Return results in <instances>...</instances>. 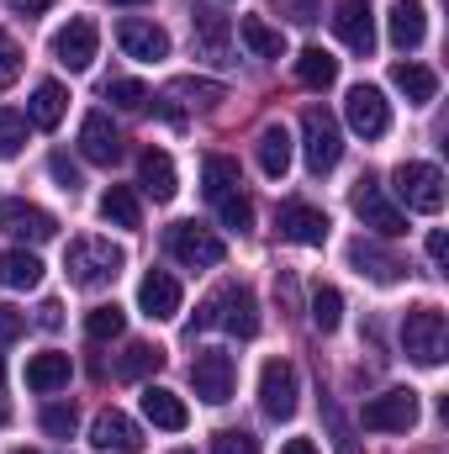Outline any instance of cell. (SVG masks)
Masks as SVG:
<instances>
[{
  "label": "cell",
  "instance_id": "1",
  "mask_svg": "<svg viewBox=\"0 0 449 454\" xmlns=\"http://www.w3.org/2000/svg\"><path fill=\"white\" fill-rule=\"evenodd\" d=\"M122 264H127V254H122L116 243H106V238H75L69 254H64V270H69V280H75L80 291L112 286L116 275H122Z\"/></svg>",
  "mask_w": 449,
  "mask_h": 454
},
{
  "label": "cell",
  "instance_id": "2",
  "mask_svg": "<svg viewBox=\"0 0 449 454\" xmlns=\"http://www.w3.org/2000/svg\"><path fill=\"white\" fill-rule=\"evenodd\" d=\"M217 323H223L227 333H238V339H254V333H259V301H254L248 286H223L212 301H201L196 328H217ZM196 328H191V333H196Z\"/></svg>",
  "mask_w": 449,
  "mask_h": 454
},
{
  "label": "cell",
  "instance_id": "3",
  "mask_svg": "<svg viewBox=\"0 0 449 454\" xmlns=\"http://www.w3.org/2000/svg\"><path fill=\"white\" fill-rule=\"evenodd\" d=\"M402 348H407V359L423 364V370L445 364V348H449L445 312H439V307H413V312L402 317Z\"/></svg>",
  "mask_w": 449,
  "mask_h": 454
},
{
  "label": "cell",
  "instance_id": "4",
  "mask_svg": "<svg viewBox=\"0 0 449 454\" xmlns=\"http://www.w3.org/2000/svg\"><path fill=\"white\" fill-rule=\"evenodd\" d=\"M391 185H397V196H402L407 212H429V217L445 212V175H439V164L407 159V164H397Z\"/></svg>",
  "mask_w": 449,
  "mask_h": 454
},
{
  "label": "cell",
  "instance_id": "5",
  "mask_svg": "<svg viewBox=\"0 0 449 454\" xmlns=\"http://www.w3.org/2000/svg\"><path fill=\"white\" fill-rule=\"evenodd\" d=\"M164 248H169L185 270H217V264L227 259V243L201 223H175L169 232H164Z\"/></svg>",
  "mask_w": 449,
  "mask_h": 454
},
{
  "label": "cell",
  "instance_id": "6",
  "mask_svg": "<svg viewBox=\"0 0 449 454\" xmlns=\"http://www.w3.org/2000/svg\"><path fill=\"white\" fill-rule=\"evenodd\" d=\"M354 217L370 227L375 238H402V232H407V217H402V207L386 196V185H381L375 175H365V180L354 185Z\"/></svg>",
  "mask_w": 449,
  "mask_h": 454
},
{
  "label": "cell",
  "instance_id": "7",
  "mask_svg": "<svg viewBox=\"0 0 449 454\" xmlns=\"http://www.w3.org/2000/svg\"><path fill=\"white\" fill-rule=\"evenodd\" d=\"M302 148H307V169H312V175L338 169V159H343V132H338L334 112L312 106V112L302 116Z\"/></svg>",
  "mask_w": 449,
  "mask_h": 454
},
{
  "label": "cell",
  "instance_id": "8",
  "mask_svg": "<svg viewBox=\"0 0 449 454\" xmlns=\"http://www.w3.org/2000/svg\"><path fill=\"white\" fill-rule=\"evenodd\" d=\"M296 396H302L296 364H291V359H270V364L259 370V407H264V418L286 423V418L296 412Z\"/></svg>",
  "mask_w": 449,
  "mask_h": 454
},
{
  "label": "cell",
  "instance_id": "9",
  "mask_svg": "<svg viewBox=\"0 0 449 454\" xmlns=\"http://www.w3.org/2000/svg\"><path fill=\"white\" fill-rule=\"evenodd\" d=\"M359 423L370 428V434H407L413 423H418V391H381V396H370L365 402V412H359Z\"/></svg>",
  "mask_w": 449,
  "mask_h": 454
},
{
  "label": "cell",
  "instance_id": "10",
  "mask_svg": "<svg viewBox=\"0 0 449 454\" xmlns=\"http://www.w3.org/2000/svg\"><path fill=\"white\" fill-rule=\"evenodd\" d=\"M343 116H349V127H354L365 143L391 132V106H386L381 85H354V90L343 96Z\"/></svg>",
  "mask_w": 449,
  "mask_h": 454
},
{
  "label": "cell",
  "instance_id": "11",
  "mask_svg": "<svg viewBox=\"0 0 449 454\" xmlns=\"http://www.w3.org/2000/svg\"><path fill=\"white\" fill-rule=\"evenodd\" d=\"M328 21H334L338 43H343L349 53H359V59L375 53V11H370V0H338Z\"/></svg>",
  "mask_w": 449,
  "mask_h": 454
},
{
  "label": "cell",
  "instance_id": "12",
  "mask_svg": "<svg viewBox=\"0 0 449 454\" xmlns=\"http://www.w3.org/2000/svg\"><path fill=\"white\" fill-rule=\"evenodd\" d=\"M96 43H101L96 21H91V16H75L69 27H59V32H53V59H59L69 74H80V69H91V64H96Z\"/></svg>",
  "mask_w": 449,
  "mask_h": 454
},
{
  "label": "cell",
  "instance_id": "13",
  "mask_svg": "<svg viewBox=\"0 0 449 454\" xmlns=\"http://www.w3.org/2000/svg\"><path fill=\"white\" fill-rule=\"evenodd\" d=\"M191 386H196L201 402L223 407L227 396H232V359H227L223 348H201V354L191 359Z\"/></svg>",
  "mask_w": 449,
  "mask_h": 454
},
{
  "label": "cell",
  "instance_id": "14",
  "mask_svg": "<svg viewBox=\"0 0 449 454\" xmlns=\"http://www.w3.org/2000/svg\"><path fill=\"white\" fill-rule=\"evenodd\" d=\"M116 43H122L127 59H143V64L169 59V32H164L159 21H143V16H127V21L116 27Z\"/></svg>",
  "mask_w": 449,
  "mask_h": 454
},
{
  "label": "cell",
  "instance_id": "15",
  "mask_svg": "<svg viewBox=\"0 0 449 454\" xmlns=\"http://www.w3.org/2000/svg\"><path fill=\"white\" fill-rule=\"evenodd\" d=\"M138 307H143V317L169 323V317L180 312V280H175L169 270H148V275L138 280Z\"/></svg>",
  "mask_w": 449,
  "mask_h": 454
},
{
  "label": "cell",
  "instance_id": "16",
  "mask_svg": "<svg viewBox=\"0 0 449 454\" xmlns=\"http://www.w3.org/2000/svg\"><path fill=\"white\" fill-rule=\"evenodd\" d=\"M328 212H318V207H307V201H286L280 207V238H291V243H307V248H323L328 243Z\"/></svg>",
  "mask_w": 449,
  "mask_h": 454
},
{
  "label": "cell",
  "instance_id": "17",
  "mask_svg": "<svg viewBox=\"0 0 449 454\" xmlns=\"http://www.w3.org/2000/svg\"><path fill=\"white\" fill-rule=\"evenodd\" d=\"M349 264H354L359 275L381 280V286H391V280H402V275H407V259H397V254H391V248H381L375 238H354V243H349Z\"/></svg>",
  "mask_w": 449,
  "mask_h": 454
},
{
  "label": "cell",
  "instance_id": "18",
  "mask_svg": "<svg viewBox=\"0 0 449 454\" xmlns=\"http://www.w3.org/2000/svg\"><path fill=\"white\" fill-rule=\"evenodd\" d=\"M91 444L101 454H138L143 450V434H138V423L127 418V412H101L96 423H91Z\"/></svg>",
  "mask_w": 449,
  "mask_h": 454
},
{
  "label": "cell",
  "instance_id": "19",
  "mask_svg": "<svg viewBox=\"0 0 449 454\" xmlns=\"http://www.w3.org/2000/svg\"><path fill=\"white\" fill-rule=\"evenodd\" d=\"M0 232L11 238H32V243H48L59 223L43 212V207H27V201H0Z\"/></svg>",
  "mask_w": 449,
  "mask_h": 454
},
{
  "label": "cell",
  "instance_id": "20",
  "mask_svg": "<svg viewBox=\"0 0 449 454\" xmlns=\"http://www.w3.org/2000/svg\"><path fill=\"white\" fill-rule=\"evenodd\" d=\"M80 153H85L91 164H116V159H122V137H116V127H112L106 112H91L80 121Z\"/></svg>",
  "mask_w": 449,
  "mask_h": 454
},
{
  "label": "cell",
  "instance_id": "21",
  "mask_svg": "<svg viewBox=\"0 0 449 454\" xmlns=\"http://www.w3.org/2000/svg\"><path fill=\"white\" fill-rule=\"evenodd\" d=\"M291 127L286 121H270L264 132H259V169L270 175V180H286V169H291Z\"/></svg>",
  "mask_w": 449,
  "mask_h": 454
},
{
  "label": "cell",
  "instance_id": "22",
  "mask_svg": "<svg viewBox=\"0 0 449 454\" xmlns=\"http://www.w3.org/2000/svg\"><path fill=\"white\" fill-rule=\"evenodd\" d=\"M138 180H143V191L154 196V201H175V164H169V153L164 148H143V159H138Z\"/></svg>",
  "mask_w": 449,
  "mask_h": 454
},
{
  "label": "cell",
  "instance_id": "23",
  "mask_svg": "<svg viewBox=\"0 0 449 454\" xmlns=\"http://www.w3.org/2000/svg\"><path fill=\"white\" fill-rule=\"evenodd\" d=\"M143 418H148L154 428H169V434H180V428L191 423L185 402H180L175 391H164V386H143Z\"/></svg>",
  "mask_w": 449,
  "mask_h": 454
},
{
  "label": "cell",
  "instance_id": "24",
  "mask_svg": "<svg viewBox=\"0 0 449 454\" xmlns=\"http://www.w3.org/2000/svg\"><path fill=\"white\" fill-rule=\"evenodd\" d=\"M69 112V90L59 85V80H43L37 90H32V101H27V121L32 127H43V132H53L59 121Z\"/></svg>",
  "mask_w": 449,
  "mask_h": 454
},
{
  "label": "cell",
  "instance_id": "25",
  "mask_svg": "<svg viewBox=\"0 0 449 454\" xmlns=\"http://www.w3.org/2000/svg\"><path fill=\"white\" fill-rule=\"evenodd\" d=\"M0 286L5 291H37L43 286V259L27 248H5L0 254Z\"/></svg>",
  "mask_w": 449,
  "mask_h": 454
},
{
  "label": "cell",
  "instance_id": "26",
  "mask_svg": "<svg viewBox=\"0 0 449 454\" xmlns=\"http://www.w3.org/2000/svg\"><path fill=\"white\" fill-rule=\"evenodd\" d=\"M391 85H397V90H402L413 106H429V101L439 96V74H434L429 64H413V59L391 69Z\"/></svg>",
  "mask_w": 449,
  "mask_h": 454
},
{
  "label": "cell",
  "instance_id": "27",
  "mask_svg": "<svg viewBox=\"0 0 449 454\" xmlns=\"http://www.w3.org/2000/svg\"><path fill=\"white\" fill-rule=\"evenodd\" d=\"M238 37L248 43L254 59H286V32L270 27L264 16H243V21H238Z\"/></svg>",
  "mask_w": 449,
  "mask_h": 454
},
{
  "label": "cell",
  "instance_id": "28",
  "mask_svg": "<svg viewBox=\"0 0 449 454\" xmlns=\"http://www.w3.org/2000/svg\"><path fill=\"white\" fill-rule=\"evenodd\" d=\"M27 386L32 391H59V386H69V354H59V348H48V354H32L27 359Z\"/></svg>",
  "mask_w": 449,
  "mask_h": 454
},
{
  "label": "cell",
  "instance_id": "29",
  "mask_svg": "<svg viewBox=\"0 0 449 454\" xmlns=\"http://www.w3.org/2000/svg\"><path fill=\"white\" fill-rule=\"evenodd\" d=\"M429 37V16H423V5L418 0H397L391 5V43L407 53V48H418Z\"/></svg>",
  "mask_w": 449,
  "mask_h": 454
},
{
  "label": "cell",
  "instance_id": "30",
  "mask_svg": "<svg viewBox=\"0 0 449 454\" xmlns=\"http://www.w3.org/2000/svg\"><path fill=\"white\" fill-rule=\"evenodd\" d=\"M191 32H196V43L207 48V59H223V53H227V32H232V27H227L223 11L196 5V11H191Z\"/></svg>",
  "mask_w": 449,
  "mask_h": 454
},
{
  "label": "cell",
  "instance_id": "31",
  "mask_svg": "<svg viewBox=\"0 0 449 454\" xmlns=\"http://www.w3.org/2000/svg\"><path fill=\"white\" fill-rule=\"evenodd\" d=\"M296 80H302L307 90H328L338 80V59L328 48H302V53H296Z\"/></svg>",
  "mask_w": 449,
  "mask_h": 454
},
{
  "label": "cell",
  "instance_id": "32",
  "mask_svg": "<svg viewBox=\"0 0 449 454\" xmlns=\"http://www.w3.org/2000/svg\"><path fill=\"white\" fill-rule=\"evenodd\" d=\"M164 364V348L159 343H127L122 359H116V380H143Z\"/></svg>",
  "mask_w": 449,
  "mask_h": 454
},
{
  "label": "cell",
  "instance_id": "33",
  "mask_svg": "<svg viewBox=\"0 0 449 454\" xmlns=\"http://www.w3.org/2000/svg\"><path fill=\"white\" fill-rule=\"evenodd\" d=\"M101 217L112 227H127V232H138L143 227V207H138V196L127 191V185H112L106 196H101Z\"/></svg>",
  "mask_w": 449,
  "mask_h": 454
},
{
  "label": "cell",
  "instance_id": "34",
  "mask_svg": "<svg viewBox=\"0 0 449 454\" xmlns=\"http://www.w3.org/2000/svg\"><path fill=\"white\" fill-rule=\"evenodd\" d=\"M243 185V175H238V159H227V153H212L207 164H201V191H207V201H217L227 191H238Z\"/></svg>",
  "mask_w": 449,
  "mask_h": 454
},
{
  "label": "cell",
  "instance_id": "35",
  "mask_svg": "<svg viewBox=\"0 0 449 454\" xmlns=\"http://www.w3.org/2000/svg\"><path fill=\"white\" fill-rule=\"evenodd\" d=\"M338 323H343V296L334 286H318L312 291V328L318 333H338Z\"/></svg>",
  "mask_w": 449,
  "mask_h": 454
},
{
  "label": "cell",
  "instance_id": "36",
  "mask_svg": "<svg viewBox=\"0 0 449 454\" xmlns=\"http://www.w3.org/2000/svg\"><path fill=\"white\" fill-rule=\"evenodd\" d=\"M212 207H217L223 227H232V232H248V227H254V201H248L243 191H227V196H217Z\"/></svg>",
  "mask_w": 449,
  "mask_h": 454
},
{
  "label": "cell",
  "instance_id": "37",
  "mask_svg": "<svg viewBox=\"0 0 449 454\" xmlns=\"http://www.w3.org/2000/svg\"><path fill=\"white\" fill-rule=\"evenodd\" d=\"M122 328H127V312H122V307H96V312H91V317H85V333H91V339L96 343H106V339H122Z\"/></svg>",
  "mask_w": 449,
  "mask_h": 454
},
{
  "label": "cell",
  "instance_id": "38",
  "mask_svg": "<svg viewBox=\"0 0 449 454\" xmlns=\"http://www.w3.org/2000/svg\"><path fill=\"white\" fill-rule=\"evenodd\" d=\"M27 127H32V121H27L21 112H5V106H0V159H16V153H21Z\"/></svg>",
  "mask_w": 449,
  "mask_h": 454
},
{
  "label": "cell",
  "instance_id": "39",
  "mask_svg": "<svg viewBox=\"0 0 449 454\" xmlns=\"http://www.w3.org/2000/svg\"><path fill=\"white\" fill-rule=\"evenodd\" d=\"M75 428H80V412H75L69 402L43 407V434H48V439H75Z\"/></svg>",
  "mask_w": 449,
  "mask_h": 454
},
{
  "label": "cell",
  "instance_id": "40",
  "mask_svg": "<svg viewBox=\"0 0 449 454\" xmlns=\"http://www.w3.org/2000/svg\"><path fill=\"white\" fill-rule=\"evenodd\" d=\"M106 101L122 106V112H143V106H148V85H138V80H112V85H106Z\"/></svg>",
  "mask_w": 449,
  "mask_h": 454
},
{
  "label": "cell",
  "instance_id": "41",
  "mask_svg": "<svg viewBox=\"0 0 449 454\" xmlns=\"http://www.w3.org/2000/svg\"><path fill=\"white\" fill-rule=\"evenodd\" d=\"M212 454H259V439L248 428H217L212 434Z\"/></svg>",
  "mask_w": 449,
  "mask_h": 454
},
{
  "label": "cell",
  "instance_id": "42",
  "mask_svg": "<svg viewBox=\"0 0 449 454\" xmlns=\"http://www.w3.org/2000/svg\"><path fill=\"white\" fill-rule=\"evenodd\" d=\"M16 80H21V48H16L11 32H0V90L16 85Z\"/></svg>",
  "mask_w": 449,
  "mask_h": 454
},
{
  "label": "cell",
  "instance_id": "43",
  "mask_svg": "<svg viewBox=\"0 0 449 454\" xmlns=\"http://www.w3.org/2000/svg\"><path fill=\"white\" fill-rule=\"evenodd\" d=\"M48 175L59 180V191H69V196L80 191V164H75L69 153H53V159H48Z\"/></svg>",
  "mask_w": 449,
  "mask_h": 454
},
{
  "label": "cell",
  "instance_id": "44",
  "mask_svg": "<svg viewBox=\"0 0 449 454\" xmlns=\"http://www.w3.org/2000/svg\"><path fill=\"white\" fill-rule=\"evenodd\" d=\"M323 418H328V434H334V450H338V454H359V450H354V434H349V423L338 418V407H334V402H323Z\"/></svg>",
  "mask_w": 449,
  "mask_h": 454
},
{
  "label": "cell",
  "instance_id": "45",
  "mask_svg": "<svg viewBox=\"0 0 449 454\" xmlns=\"http://www.w3.org/2000/svg\"><path fill=\"white\" fill-rule=\"evenodd\" d=\"M275 11H280V16H291L296 27H312V21L323 16V5H318V0H275Z\"/></svg>",
  "mask_w": 449,
  "mask_h": 454
},
{
  "label": "cell",
  "instance_id": "46",
  "mask_svg": "<svg viewBox=\"0 0 449 454\" xmlns=\"http://www.w3.org/2000/svg\"><path fill=\"white\" fill-rule=\"evenodd\" d=\"M175 96H196L201 106H217V101H223V85H212V80H180Z\"/></svg>",
  "mask_w": 449,
  "mask_h": 454
},
{
  "label": "cell",
  "instance_id": "47",
  "mask_svg": "<svg viewBox=\"0 0 449 454\" xmlns=\"http://www.w3.org/2000/svg\"><path fill=\"white\" fill-rule=\"evenodd\" d=\"M21 333H27V317H21L16 307H5V301H0V343H16Z\"/></svg>",
  "mask_w": 449,
  "mask_h": 454
},
{
  "label": "cell",
  "instance_id": "48",
  "mask_svg": "<svg viewBox=\"0 0 449 454\" xmlns=\"http://www.w3.org/2000/svg\"><path fill=\"white\" fill-rule=\"evenodd\" d=\"M37 323H43V328L53 333V328L64 323V307H59V301H43V307H37Z\"/></svg>",
  "mask_w": 449,
  "mask_h": 454
},
{
  "label": "cell",
  "instance_id": "49",
  "mask_svg": "<svg viewBox=\"0 0 449 454\" xmlns=\"http://www.w3.org/2000/svg\"><path fill=\"white\" fill-rule=\"evenodd\" d=\"M445 254H449V238H445V227H434V232H429V259L445 264Z\"/></svg>",
  "mask_w": 449,
  "mask_h": 454
},
{
  "label": "cell",
  "instance_id": "50",
  "mask_svg": "<svg viewBox=\"0 0 449 454\" xmlns=\"http://www.w3.org/2000/svg\"><path fill=\"white\" fill-rule=\"evenodd\" d=\"M11 5H16V11H21V16H43V11H48V5H53V0H11Z\"/></svg>",
  "mask_w": 449,
  "mask_h": 454
},
{
  "label": "cell",
  "instance_id": "51",
  "mask_svg": "<svg viewBox=\"0 0 449 454\" xmlns=\"http://www.w3.org/2000/svg\"><path fill=\"white\" fill-rule=\"evenodd\" d=\"M280 454H318V450H312V439H291Z\"/></svg>",
  "mask_w": 449,
  "mask_h": 454
},
{
  "label": "cell",
  "instance_id": "52",
  "mask_svg": "<svg viewBox=\"0 0 449 454\" xmlns=\"http://www.w3.org/2000/svg\"><path fill=\"white\" fill-rule=\"evenodd\" d=\"M0 386H5V354H0Z\"/></svg>",
  "mask_w": 449,
  "mask_h": 454
},
{
  "label": "cell",
  "instance_id": "53",
  "mask_svg": "<svg viewBox=\"0 0 449 454\" xmlns=\"http://www.w3.org/2000/svg\"><path fill=\"white\" fill-rule=\"evenodd\" d=\"M112 5H143V0H112Z\"/></svg>",
  "mask_w": 449,
  "mask_h": 454
},
{
  "label": "cell",
  "instance_id": "54",
  "mask_svg": "<svg viewBox=\"0 0 449 454\" xmlns=\"http://www.w3.org/2000/svg\"><path fill=\"white\" fill-rule=\"evenodd\" d=\"M5 418H11V412H5V407H0V428H5Z\"/></svg>",
  "mask_w": 449,
  "mask_h": 454
},
{
  "label": "cell",
  "instance_id": "55",
  "mask_svg": "<svg viewBox=\"0 0 449 454\" xmlns=\"http://www.w3.org/2000/svg\"><path fill=\"white\" fill-rule=\"evenodd\" d=\"M11 454H37V450H11Z\"/></svg>",
  "mask_w": 449,
  "mask_h": 454
},
{
  "label": "cell",
  "instance_id": "56",
  "mask_svg": "<svg viewBox=\"0 0 449 454\" xmlns=\"http://www.w3.org/2000/svg\"><path fill=\"white\" fill-rule=\"evenodd\" d=\"M175 454H191V450H175Z\"/></svg>",
  "mask_w": 449,
  "mask_h": 454
}]
</instances>
